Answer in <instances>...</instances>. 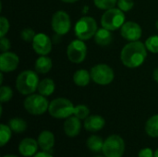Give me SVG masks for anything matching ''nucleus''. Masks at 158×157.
<instances>
[{"instance_id": "obj_19", "label": "nucleus", "mask_w": 158, "mask_h": 157, "mask_svg": "<svg viewBox=\"0 0 158 157\" xmlns=\"http://www.w3.org/2000/svg\"><path fill=\"white\" fill-rule=\"evenodd\" d=\"M34 68L38 73H41V74L47 73L52 68V60L50 57H48L46 56H41L35 61Z\"/></svg>"}, {"instance_id": "obj_7", "label": "nucleus", "mask_w": 158, "mask_h": 157, "mask_svg": "<svg viewBox=\"0 0 158 157\" xmlns=\"http://www.w3.org/2000/svg\"><path fill=\"white\" fill-rule=\"evenodd\" d=\"M106 157H122L125 152V143L118 135H111L106 139L103 146Z\"/></svg>"}, {"instance_id": "obj_5", "label": "nucleus", "mask_w": 158, "mask_h": 157, "mask_svg": "<svg viewBox=\"0 0 158 157\" xmlns=\"http://www.w3.org/2000/svg\"><path fill=\"white\" fill-rule=\"evenodd\" d=\"M97 31V24L92 17H82L75 25V34L82 41L89 40L95 35Z\"/></svg>"}, {"instance_id": "obj_3", "label": "nucleus", "mask_w": 158, "mask_h": 157, "mask_svg": "<svg viewBox=\"0 0 158 157\" xmlns=\"http://www.w3.org/2000/svg\"><path fill=\"white\" fill-rule=\"evenodd\" d=\"M75 106L66 98L54 99L48 107L49 114L55 118H68L74 114Z\"/></svg>"}, {"instance_id": "obj_6", "label": "nucleus", "mask_w": 158, "mask_h": 157, "mask_svg": "<svg viewBox=\"0 0 158 157\" xmlns=\"http://www.w3.org/2000/svg\"><path fill=\"white\" fill-rule=\"evenodd\" d=\"M24 107L28 113L39 116L48 110L49 104L47 99L42 94H30L24 101Z\"/></svg>"}, {"instance_id": "obj_39", "label": "nucleus", "mask_w": 158, "mask_h": 157, "mask_svg": "<svg viewBox=\"0 0 158 157\" xmlns=\"http://www.w3.org/2000/svg\"><path fill=\"white\" fill-rule=\"evenodd\" d=\"M3 157H18V156H16V155H5V156H3Z\"/></svg>"}, {"instance_id": "obj_8", "label": "nucleus", "mask_w": 158, "mask_h": 157, "mask_svg": "<svg viewBox=\"0 0 158 157\" xmlns=\"http://www.w3.org/2000/svg\"><path fill=\"white\" fill-rule=\"evenodd\" d=\"M92 80L99 85H107L114 80L113 69L106 64H98L91 69Z\"/></svg>"}, {"instance_id": "obj_2", "label": "nucleus", "mask_w": 158, "mask_h": 157, "mask_svg": "<svg viewBox=\"0 0 158 157\" xmlns=\"http://www.w3.org/2000/svg\"><path fill=\"white\" fill-rule=\"evenodd\" d=\"M39 82V78L36 72L32 70H25L18 76L16 87L21 94L30 95L37 90Z\"/></svg>"}, {"instance_id": "obj_35", "label": "nucleus", "mask_w": 158, "mask_h": 157, "mask_svg": "<svg viewBox=\"0 0 158 157\" xmlns=\"http://www.w3.org/2000/svg\"><path fill=\"white\" fill-rule=\"evenodd\" d=\"M33 157H53L48 152H45V151H44V152H41V153H37Z\"/></svg>"}, {"instance_id": "obj_33", "label": "nucleus", "mask_w": 158, "mask_h": 157, "mask_svg": "<svg viewBox=\"0 0 158 157\" xmlns=\"http://www.w3.org/2000/svg\"><path fill=\"white\" fill-rule=\"evenodd\" d=\"M10 41L7 38H6L5 36L0 38V50L2 51V53L7 52L10 48Z\"/></svg>"}, {"instance_id": "obj_31", "label": "nucleus", "mask_w": 158, "mask_h": 157, "mask_svg": "<svg viewBox=\"0 0 158 157\" xmlns=\"http://www.w3.org/2000/svg\"><path fill=\"white\" fill-rule=\"evenodd\" d=\"M35 35L36 34H35L34 31L32 29H30V28H26L20 32V37L25 42H32Z\"/></svg>"}, {"instance_id": "obj_22", "label": "nucleus", "mask_w": 158, "mask_h": 157, "mask_svg": "<svg viewBox=\"0 0 158 157\" xmlns=\"http://www.w3.org/2000/svg\"><path fill=\"white\" fill-rule=\"evenodd\" d=\"M146 133L153 138L158 137V115L151 117L145 124Z\"/></svg>"}, {"instance_id": "obj_1", "label": "nucleus", "mask_w": 158, "mask_h": 157, "mask_svg": "<svg viewBox=\"0 0 158 157\" xmlns=\"http://www.w3.org/2000/svg\"><path fill=\"white\" fill-rule=\"evenodd\" d=\"M147 56V48L142 42L135 41L126 44L121 50L120 58L124 66L135 68L143 64Z\"/></svg>"}, {"instance_id": "obj_25", "label": "nucleus", "mask_w": 158, "mask_h": 157, "mask_svg": "<svg viewBox=\"0 0 158 157\" xmlns=\"http://www.w3.org/2000/svg\"><path fill=\"white\" fill-rule=\"evenodd\" d=\"M12 134V130L9 126L1 124L0 125V145L5 146L10 140Z\"/></svg>"}, {"instance_id": "obj_16", "label": "nucleus", "mask_w": 158, "mask_h": 157, "mask_svg": "<svg viewBox=\"0 0 158 157\" xmlns=\"http://www.w3.org/2000/svg\"><path fill=\"white\" fill-rule=\"evenodd\" d=\"M106 121L104 118L99 115L89 116L86 119H84V128L86 130L91 132H96L101 130L105 127Z\"/></svg>"}, {"instance_id": "obj_29", "label": "nucleus", "mask_w": 158, "mask_h": 157, "mask_svg": "<svg viewBox=\"0 0 158 157\" xmlns=\"http://www.w3.org/2000/svg\"><path fill=\"white\" fill-rule=\"evenodd\" d=\"M13 96L12 89L8 86H1L0 88V101L1 103L8 102Z\"/></svg>"}, {"instance_id": "obj_40", "label": "nucleus", "mask_w": 158, "mask_h": 157, "mask_svg": "<svg viewBox=\"0 0 158 157\" xmlns=\"http://www.w3.org/2000/svg\"><path fill=\"white\" fill-rule=\"evenodd\" d=\"M156 28H157V30H158V20L156 21Z\"/></svg>"}, {"instance_id": "obj_9", "label": "nucleus", "mask_w": 158, "mask_h": 157, "mask_svg": "<svg viewBox=\"0 0 158 157\" xmlns=\"http://www.w3.org/2000/svg\"><path fill=\"white\" fill-rule=\"evenodd\" d=\"M87 54V47L86 44L83 43L82 40H74L72 41L67 49V56L70 62L80 64L84 61Z\"/></svg>"}, {"instance_id": "obj_17", "label": "nucleus", "mask_w": 158, "mask_h": 157, "mask_svg": "<svg viewBox=\"0 0 158 157\" xmlns=\"http://www.w3.org/2000/svg\"><path fill=\"white\" fill-rule=\"evenodd\" d=\"M38 144L43 151L50 152L55 145V136L49 130H44L38 137Z\"/></svg>"}, {"instance_id": "obj_38", "label": "nucleus", "mask_w": 158, "mask_h": 157, "mask_svg": "<svg viewBox=\"0 0 158 157\" xmlns=\"http://www.w3.org/2000/svg\"><path fill=\"white\" fill-rule=\"evenodd\" d=\"M155 157H158V149L155 152Z\"/></svg>"}, {"instance_id": "obj_11", "label": "nucleus", "mask_w": 158, "mask_h": 157, "mask_svg": "<svg viewBox=\"0 0 158 157\" xmlns=\"http://www.w3.org/2000/svg\"><path fill=\"white\" fill-rule=\"evenodd\" d=\"M120 33L125 40L130 42H135L139 41V39L142 37L143 31L138 23L134 21H127L122 25Z\"/></svg>"}, {"instance_id": "obj_4", "label": "nucleus", "mask_w": 158, "mask_h": 157, "mask_svg": "<svg viewBox=\"0 0 158 157\" xmlns=\"http://www.w3.org/2000/svg\"><path fill=\"white\" fill-rule=\"evenodd\" d=\"M125 23L124 12L119 8H111L106 10L101 18V25L109 31H116L121 28Z\"/></svg>"}, {"instance_id": "obj_23", "label": "nucleus", "mask_w": 158, "mask_h": 157, "mask_svg": "<svg viewBox=\"0 0 158 157\" xmlns=\"http://www.w3.org/2000/svg\"><path fill=\"white\" fill-rule=\"evenodd\" d=\"M86 145L93 152H100L103 150L104 141L100 136L93 135V136L89 137V139L87 140Z\"/></svg>"}, {"instance_id": "obj_14", "label": "nucleus", "mask_w": 158, "mask_h": 157, "mask_svg": "<svg viewBox=\"0 0 158 157\" xmlns=\"http://www.w3.org/2000/svg\"><path fill=\"white\" fill-rule=\"evenodd\" d=\"M38 142L32 138L23 139L19 145V152L24 157L34 156L38 150Z\"/></svg>"}, {"instance_id": "obj_26", "label": "nucleus", "mask_w": 158, "mask_h": 157, "mask_svg": "<svg viewBox=\"0 0 158 157\" xmlns=\"http://www.w3.org/2000/svg\"><path fill=\"white\" fill-rule=\"evenodd\" d=\"M94 6L99 9L108 10L114 8L118 4V0H94Z\"/></svg>"}, {"instance_id": "obj_12", "label": "nucleus", "mask_w": 158, "mask_h": 157, "mask_svg": "<svg viewBox=\"0 0 158 157\" xmlns=\"http://www.w3.org/2000/svg\"><path fill=\"white\" fill-rule=\"evenodd\" d=\"M32 47L36 54L46 56L52 50L51 39L44 33H37L32 41Z\"/></svg>"}, {"instance_id": "obj_13", "label": "nucleus", "mask_w": 158, "mask_h": 157, "mask_svg": "<svg viewBox=\"0 0 158 157\" xmlns=\"http://www.w3.org/2000/svg\"><path fill=\"white\" fill-rule=\"evenodd\" d=\"M19 56L11 52H4L0 55V69L2 72H11L19 65Z\"/></svg>"}, {"instance_id": "obj_18", "label": "nucleus", "mask_w": 158, "mask_h": 157, "mask_svg": "<svg viewBox=\"0 0 158 157\" xmlns=\"http://www.w3.org/2000/svg\"><path fill=\"white\" fill-rule=\"evenodd\" d=\"M113 40L112 33L109 30L106 28H102L100 30H97L95 35H94V41L95 43L100 46H106L108 45Z\"/></svg>"}, {"instance_id": "obj_24", "label": "nucleus", "mask_w": 158, "mask_h": 157, "mask_svg": "<svg viewBox=\"0 0 158 157\" xmlns=\"http://www.w3.org/2000/svg\"><path fill=\"white\" fill-rule=\"evenodd\" d=\"M8 126L15 133H22L27 130V123L19 118H14L9 120Z\"/></svg>"}, {"instance_id": "obj_34", "label": "nucleus", "mask_w": 158, "mask_h": 157, "mask_svg": "<svg viewBox=\"0 0 158 157\" xmlns=\"http://www.w3.org/2000/svg\"><path fill=\"white\" fill-rule=\"evenodd\" d=\"M139 157H155V153L151 148H143L139 152Z\"/></svg>"}, {"instance_id": "obj_41", "label": "nucleus", "mask_w": 158, "mask_h": 157, "mask_svg": "<svg viewBox=\"0 0 158 157\" xmlns=\"http://www.w3.org/2000/svg\"><path fill=\"white\" fill-rule=\"evenodd\" d=\"M94 157H103V156H94Z\"/></svg>"}, {"instance_id": "obj_10", "label": "nucleus", "mask_w": 158, "mask_h": 157, "mask_svg": "<svg viewBox=\"0 0 158 157\" xmlns=\"http://www.w3.org/2000/svg\"><path fill=\"white\" fill-rule=\"evenodd\" d=\"M51 25H52L54 31L56 34L64 35V34L68 33L71 27V22H70L69 14L62 10L56 11L53 15Z\"/></svg>"}, {"instance_id": "obj_21", "label": "nucleus", "mask_w": 158, "mask_h": 157, "mask_svg": "<svg viewBox=\"0 0 158 157\" xmlns=\"http://www.w3.org/2000/svg\"><path fill=\"white\" fill-rule=\"evenodd\" d=\"M91 80V73L86 69H79L73 75V81L76 85L84 87L89 84Z\"/></svg>"}, {"instance_id": "obj_27", "label": "nucleus", "mask_w": 158, "mask_h": 157, "mask_svg": "<svg viewBox=\"0 0 158 157\" xmlns=\"http://www.w3.org/2000/svg\"><path fill=\"white\" fill-rule=\"evenodd\" d=\"M89 114H90V109L88 108V106L84 105H78L74 108L73 115L80 119H86L89 117Z\"/></svg>"}, {"instance_id": "obj_30", "label": "nucleus", "mask_w": 158, "mask_h": 157, "mask_svg": "<svg viewBox=\"0 0 158 157\" xmlns=\"http://www.w3.org/2000/svg\"><path fill=\"white\" fill-rule=\"evenodd\" d=\"M134 6L133 0H118V6L123 12L130 11Z\"/></svg>"}, {"instance_id": "obj_36", "label": "nucleus", "mask_w": 158, "mask_h": 157, "mask_svg": "<svg viewBox=\"0 0 158 157\" xmlns=\"http://www.w3.org/2000/svg\"><path fill=\"white\" fill-rule=\"evenodd\" d=\"M153 77H154V80L158 83V68L154 70V73H153Z\"/></svg>"}, {"instance_id": "obj_15", "label": "nucleus", "mask_w": 158, "mask_h": 157, "mask_svg": "<svg viewBox=\"0 0 158 157\" xmlns=\"http://www.w3.org/2000/svg\"><path fill=\"white\" fill-rule=\"evenodd\" d=\"M81 119L77 117H69L64 123V131L67 136L73 138L76 137L81 131Z\"/></svg>"}, {"instance_id": "obj_32", "label": "nucleus", "mask_w": 158, "mask_h": 157, "mask_svg": "<svg viewBox=\"0 0 158 157\" xmlns=\"http://www.w3.org/2000/svg\"><path fill=\"white\" fill-rule=\"evenodd\" d=\"M9 30V22L6 18L1 17L0 18V37L5 36Z\"/></svg>"}, {"instance_id": "obj_37", "label": "nucleus", "mask_w": 158, "mask_h": 157, "mask_svg": "<svg viewBox=\"0 0 158 157\" xmlns=\"http://www.w3.org/2000/svg\"><path fill=\"white\" fill-rule=\"evenodd\" d=\"M62 2H64V3H69V4H71V3H75V2H77L78 0H61Z\"/></svg>"}, {"instance_id": "obj_28", "label": "nucleus", "mask_w": 158, "mask_h": 157, "mask_svg": "<svg viewBox=\"0 0 158 157\" xmlns=\"http://www.w3.org/2000/svg\"><path fill=\"white\" fill-rule=\"evenodd\" d=\"M145 46L148 51L154 54H158V35L150 36L145 41Z\"/></svg>"}, {"instance_id": "obj_20", "label": "nucleus", "mask_w": 158, "mask_h": 157, "mask_svg": "<svg viewBox=\"0 0 158 157\" xmlns=\"http://www.w3.org/2000/svg\"><path fill=\"white\" fill-rule=\"evenodd\" d=\"M55 82L53 80L51 79H44L42 80L40 82H39V85H38V92L40 94L44 95V96H49L51 95L54 91H55Z\"/></svg>"}]
</instances>
